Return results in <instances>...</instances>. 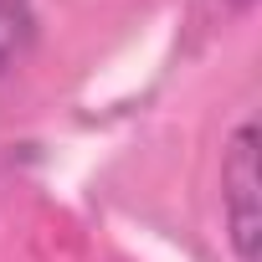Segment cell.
<instances>
[{
	"mask_svg": "<svg viewBox=\"0 0 262 262\" xmlns=\"http://www.w3.org/2000/svg\"><path fill=\"white\" fill-rule=\"evenodd\" d=\"M221 216L236 262H257L262 247V206H257V123L242 118L221 149Z\"/></svg>",
	"mask_w": 262,
	"mask_h": 262,
	"instance_id": "6da1fadb",
	"label": "cell"
},
{
	"mask_svg": "<svg viewBox=\"0 0 262 262\" xmlns=\"http://www.w3.org/2000/svg\"><path fill=\"white\" fill-rule=\"evenodd\" d=\"M31 41H36V11H31V0H0V77L26 57Z\"/></svg>",
	"mask_w": 262,
	"mask_h": 262,
	"instance_id": "7a4b0ae2",
	"label": "cell"
},
{
	"mask_svg": "<svg viewBox=\"0 0 262 262\" xmlns=\"http://www.w3.org/2000/svg\"><path fill=\"white\" fill-rule=\"evenodd\" d=\"M221 6H226V11H247V6H252V0H221Z\"/></svg>",
	"mask_w": 262,
	"mask_h": 262,
	"instance_id": "3957f363",
	"label": "cell"
}]
</instances>
